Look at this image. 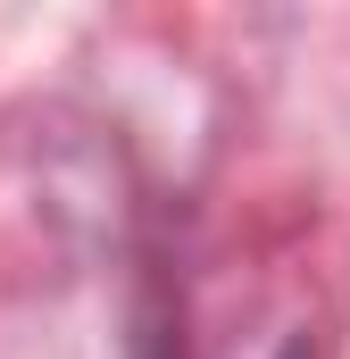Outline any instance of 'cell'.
Returning <instances> with one entry per match:
<instances>
[{
  "label": "cell",
  "instance_id": "obj_1",
  "mask_svg": "<svg viewBox=\"0 0 350 359\" xmlns=\"http://www.w3.org/2000/svg\"><path fill=\"white\" fill-rule=\"evenodd\" d=\"M134 359H183V326H175V301H167V292H150V301H142Z\"/></svg>",
  "mask_w": 350,
  "mask_h": 359
},
{
  "label": "cell",
  "instance_id": "obj_2",
  "mask_svg": "<svg viewBox=\"0 0 350 359\" xmlns=\"http://www.w3.org/2000/svg\"><path fill=\"white\" fill-rule=\"evenodd\" d=\"M275 359H317V351H309V334H292V343H284Z\"/></svg>",
  "mask_w": 350,
  "mask_h": 359
}]
</instances>
